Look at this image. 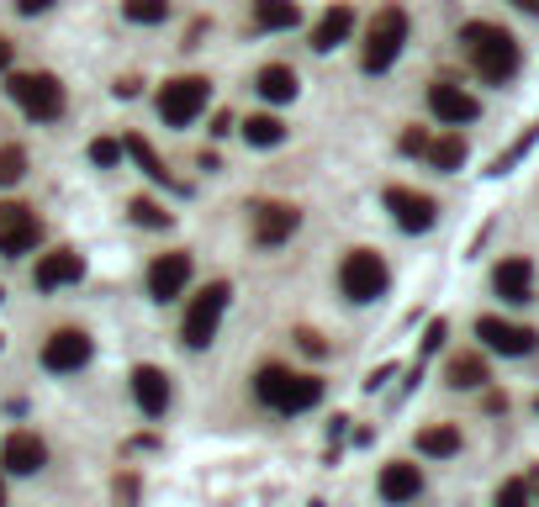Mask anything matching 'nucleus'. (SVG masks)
Instances as JSON below:
<instances>
[{"mask_svg": "<svg viewBox=\"0 0 539 507\" xmlns=\"http://www.w3.org/2000/svg\"><path fill=\"white\" fill-rule=\"evenodd\" d=\"M460 43H466V59L476 64V74L487 85H508L518 74V64H524L513 32L497 27V22H466V27H460Z\"/></svg>", "mask_w": 539, "mask_h": 507, "instance_id": "obj_1", "label": "nucleus"}, {"mask_svg": "<svg viewBox=\"0 0 539 507\" xmlns=\"http://www.w3.org/2000/svg\"><path fill=\"white\" fill-rule=\"evenodd\" d=\"M254 397L275 412H307V407L323 402V381L318 375H296L286 365H265L254 375Z\"/></svg>", "mask_w": 539, "mask_h": 507, "instance_id": "obj_2", "label": "nucleus"}, {"mask_svg": "<svg viewBox=\"0 0 539 507\" xmlns=\"http://www.w3.org/2000/svg\"><path fill=\"white\" fill-rule=\"evenodd\" d=\"M402 43H407V11L402 6L376 11V22H370V32H365V53H360L365 74H386V69H392Z\"/></svg>", "mask_w": 539, "mask_h": 507, "instance_id": "obj_3", "label": "nucleus"}, {"mask_svg": "<svg viewBox=\"0 0 539 507\" xmlns=\"http://www.w3.org/2000/svg\"><path fill=\"white\" fill-rule=\"evenodd\" d=\"M386 286H392V275H386V259L376 249H355L344 254L339 265V291L349 296V302H376V296H386Z\"/></svg>", "mask_w": 539, "mask_h": 507, "instance_id": "obj_4", "label": "nucleus"}, {"mask_svg": "<svg viewBox=\"0 0 539 507\" xmlns=\"http://www.w3.org/2000/svg\"><path fill=\"white\" fill-rule=\"evenodd\" d=\"M207 101H212V85L201 74H180V80H164L159 90V117L164 127H191L207 111Z\"/></svg>", "mask_w": 539, "mask_h": 507, "instance_id": "obj_5", "label": "nucleus"}, {"mask_svg": "<svg viewBox=\"0 0 539 507\" xmlns=\"http://www.w3.org/2000/svg\"><path fill=\"white\" fill-rule=\"evenodd\" d=\"M6 90L32 122H59L64 117V85L53 80V74H11Z\"/></svg>", "mask_w": 539, "mask_h": 507, "instance_id": "obj_6", "label": "nucleus"}, {"mask_svg": "<svg viewBox=\"0 0 539 507\" xmlns=\"http://www.w3.org/2000/svg\"><path fill=\"white\" fill-rule=\"evenodd\" d=\"M228 296H233L228 280H212V286L191 302V312H185V328H180V338L191 349H207L212 338H217V323H222V312H228Z\"/></svg>", "mask_w": 539, "mask_h": 507, "instance_id": "obj_7", "label": "nucleus"}, {"mask_svg": "<svg viewBox=\"0 0 539 507\" xmlns=\"http://www.w3.org/2000/svg\"><path fill=\"white\" fill-rule=\"evenodd\" d=\"M249 228H254V243L275 249V243H286L296 228H302V212H296L291 201H259L249 212Z\"/></svg>", "mask_w": 539, "mask_h": 507, "instance_id": "obj_8", "label": "nucleus"}, {"mask_svg": "<svg viewBox=\"0 0 539 507\" xmlns=\"http://www.w3.org/2000/svg\"><path fill=\"white\" fill-rule=\"evenodd\" d=\"M476 338H481L492 354H513V360H518V354H534V349H539V333L508 323V317H476Z\"/></svg>", "mask_w": 539, "mask_h": 507, "instance_id": "obj_9", "label": "nucleus"}, {"mask_svg": "<svg viewBox=\"0 0 539 507\" xmlns=\"http://www.w3.org/2000/svg\"><path fill=\"white\" fill-rule=\"evenodd\" d=\"M386 212L397 217V228H402V233H429V228H434V217H439V206H434V196H423V191L392 185V191H386Z\"/></svg>", "mask_w": 539, "mask_h": 507, "instance_id": "obj_10", "label": "nucleus"}, {"mask_svg": "<svg viewBox=\"0 0 539 507\" xmlns=\"http://www.w3.org/2000/svg\"><path fill=\"white\" fill-rule=\"evenodd\" d=\"M37 233H43V228H37V217L27 212L22 201H0V254L22 259L32 243H37Z\"/></svg>", "mask_w": 539, "mask_h": 507, "instance_id": "obj_11", "label": "nucleus"}, {"mask_svg": "<svg viewBox=\"0 0 539 507\" xmlns=\"http://www.w3.org/2000/svg\"><path fill=\"white\" fill-rule=\"evenodd\" d=\"M429 111L439 122H450V127H466L481 117V101L471 96V90H460L455 80H434L429 85Z\"/></svg>", "mask_w": 539, "mask_h": 507, "instance_id": "obj_12", "label": "nucleus"}, {"mask_svg": "<svg viewBox=\"0 0 539 507\" xmlns=\"http://www.w3.org/2000/svg\"><path fill=\"white\" fill-rule=\"evenodd\" d=\"M90 360V333H80V328H59L43 344V365L53 370V375H69V370H80Z\"/></svg>", "mask_w": 539, "mask_h": 507, "instance_id": "obj_13", "label": "nucleus"}, {"mask_svg": "<svg viewBox=\"0 0 539 507\" xmlns=\"http://www.w3.org/2000/svg\"><path fill=\"white\" fill-rule=\"evenodd\" d=\"M0 465H6L11 476H37L48 465V444L37 434H27V428H16V434L0 444Z\"/></svg>", "mask_w": 539, "mask_h": 507, "instance_id": "obj_14", "label": "nucleus"}, {"mask_svg": "<svg viewBox=\"0 0 539 507\" xmlns=\"http://www.w3.org/2000/svg\"><path fill=\"white\" fill-rule=\"evenodd\" d=\"M185 280H191V254H159L148 265V296L154 302H175L185 291Z\"/></svg>", "mask_w": 539, "mask_h": 507, "instance_id": "obj_15", "label": "nucleus"}, {"mask_svg": "<svg viewBox=\"0 0 539 507\" xmlns=\"http://www.w3.org/2000/svg\"><path fill=\"white\" fill-rule=\"evenodd\" d=\"M492 291L503 296L508 307H524L529 296H534V265H529V259H518V254L503 259V265L492 270Z\"/></svg>", "mask_w": 539, "mask_h": 507, "instance_id": "obj_16", "label": "nucleus"}, {"mask_svg": "<svg viewBox=\"0 0 539 507\" xmlns=\"http://www.w3.org/2000/svg\"><path fill=\"white\" fill-rule=\"evenodd\" d=\"M80 275H85V259L74 254V249H53V254H43V259H37V270H32L37 291H59V286H74Z\"/></svg>", "mask_w": 539, "mask_h": 507, "instance_id": "obj_17", "label": "nucleus"}, {"mask_svg": "<svg viewBox=\"0 0 539 507\" xmlns=\"http://www.w3.org/2000/svg\"><path fill=\"white\" fill-rule=\"evenodd\" d=\"M133 397L143 407V418H164V412H170V375L159 365H138L133 370Z\"/></svg>", "mask_w": 539, "mask_h": 507, "instance_id": "obj_18", "label": "nucleus"}, {"mask_svg": "<svg viewBox=\"0 0 539 507\" xmlns=\"http://www.w3.org/2000/svg\"><path fill=\"white\" fill-rule=\"evenodd\" d=\"M418 492H423V471H418V465L392 460V465L381 471V497H386V502H413Z\"/></svg>", "mask_w": 539, "mask_h": 507, "instance_id": "obj_19", "label": "nucleus"}, {"mask_svg": "<svg viewBox=\"0 0 539 507\" xmlns=\"http://www.w3.org/2000/svg\"><path fill=\"white\" fill-rule=\"evenodd\" d=\"M349 32H355V11H349V6H328L323 22L312 27V48H318V53H333Z\"/></svg>", "mask_w": 539, "mask_h": 507, "instance_id": "obj_20", "label": "nucleus"}, {"mask_svg": "<svg viewBox=\"0 0 539 507\" xmlns=\"http://www.w3.org/2000/svg\"><path fill=\"white\" fill-rule=\"evenodd\" d=\"M254 90H259L265 101H291L302 85H296V69H291V64H265V69L254 74Z\"/></svg>", "mask_w": 539, "mask_h": 507, "instance_id": "obj_21", "label": "nucleus"}, {"mask_svg": "<svg viewBox=\"0 0 539 507\" xmlns=\"http://www.w3.org/2000/svg\"><path fill=\"white\" fill-rule=\"evenodd\" d=\"M302 22V6L296 0H254V27L259 32H286Z\"/></svg>", "mask_w": 539, "mask_h": 507, "instance_id": "obj_22", "label": "nucleus"}, {"mask_svg": "<svg viewBox=\"0 0 539 507\" xmlns=\"http://www.w3.org/2000/svg\"><path fill=\"white\" fill-rule=\"evenodd\" d=\"M444 381L455 391H476V386H487L492 375H487V360H481V354H455L450 370H444Z\"/></svg>", "mask_w": 539, "mask_h": 507, "instance_id": "obj_23", "label": "nucleus"}, {"mask_svg": "<svg viewBox=\"0 0 539 507\" xmlns=\"http://www.w3.org/2000/svg\"><path fill=\"white\" fill-rule=\"evenodd\" d=\"M254 148H281L286 143V122L281 117H270V111H259V117H249L244 127H238Z\"/></svg>", "mask_w": 539, "mask_h": 507, "instance_id": "obj_24", "label": "nucleus"}, {"mask_svg": "<svg viewBox=\"0 0 539 507\" xmlns=\"http://www.w3.org/2000/svg\"><path fill=\"white\" fill-rule=\"evenodd\" d=\"M455 449H460V428H450V423L418 428V455H434V460H444V455H455Z\"/></svg>", "mask_w": 539, "mask_h": 507, "instance_id": "obj_25", "label": "nucleus"}, {"mask_svg": "<svg viewBox=\"0 0 539 507\" xmlns=\"http://www.w3.org/2000/svg\"><path fill=\"white\" fill-rule=\"evenodd\" d=\"M429 164L444 169V175H450V169H460V164H466V138H460V133L429 138Z\"/></svg>", "mask_w": 539, "mask_h": 507, "instance_id": "obj_26", "label": "nucleus"}, {"mask_svg": "<svg viewBox=\"0 0 539 507\" xmlns=\"http://www.w3.org/2000/svg\"><path fill=\"white\" fill-rule=\"evenodd\" d=\"M122 154H133V159H138V169H143L148 180H164V185H170V169H164V159L154 154V148H148V138L127 133V138H122Z\"/></svg>", "mask_w": 539, "mask_h": 507, "instance_id": "obj_27", "label": "nucleus"}, {"mask_svg": "<svg viewBox=\"0 0 539 507\" xmlns=\"http://www.w3.org/2000/svg\"><path fill=\"white\" fill-rule=\"evenodd\" d=\"M122 16L138 22V27H154V22L170 16V0H122Z\"/></svg>", "mask_w": 539, "mask_h": 507, "instance_id": "obj_28", "label": "nucleus"}, {"mask_svg": "<svg viewBox=\"0 0 539 507\" xmlns=\"http://www.w3.org/2000/svg\"><path fill=\"white\" fill-rule=\"evenodd\" d=\"M22 175H27V148L6 143V148H0V185H16Z\"/></svg>", "mask_w": 539, "mask_h": 507, "instance_id": "obj_29", "label": "nucleus"}, {"mask_svg": "<svg viewBox=\"0 0 539 507\" xmlns=\"http://www.w3.org/2000/svg\"><path fill=\"white\" fill-rule=\"evenodd\" d=\"M534 138H539V122H534V127H529V133H524V138H518L513 148H508V154H497V159H492V169H487V175H508V169H513L518 159H524V154H529V148H534Z\"/></svg>", "mask_w": 539, "mask_h": 507, "instance_id": "obj_30", "label": "nucleus"}, {"mask_svg": "<svg viewBox=\"0 0 539 507\" xmlns=\"http://www.w3.org/2000/svg\"><path fill=\"white\" fill-rule=\"evenodd\" d=\"M133 222H138V228H170V212H164L159 201L138 196V201H133Z\"/></svg>", "mask_w": 539, "mask_h": 507, "instance_id": "obj_31", "label": "nucleus"}, {"mask_svg": "<svg viewBox=\"0 0 539 507\" xmlns=\"http://www.w3.org/2000/svg\"><path fill=\"white\" fill-rule=\"evenodd\" d=\"M492 507H529V481H524V476L503 481V492H497V502H492Z\"/></svg>", "mask_w": 539, "mask_h": 507, "instance_id": "obj_32", "label": "nucleus"}, {"mask_svg": "<svg viewBox=\"0 0 539 507\" xmlns=\"http://www.w3.org/2000/svg\"><path fill=\"white\" fill-rule=\"evenodd\" d=\"M90 159H96L101 169L117 164V159H122V138H96V143H90Z\"/></svg>", "mask_w": 539, "mask_h": 507, "instance_id": "obj_33", "label": "nucleus"}, {"mask_svg": "<svg viewBox=\"0 0 539 507\" xmlns=\"http://www.w3.org/2000/svg\"><path fill=\"white\" fill-rule=\"evenodd\" d=\"M402 154H429V133H423V127H407V133H402Z\"/></svg>", "mask_w": 539, "mask_h": 507, "instance_id": "obj_34", "label": "nucleus"}, {"mask_svg": "<svg viewBox=\"0 0 539 507\" xmlns=\"http://www.w3.org/2000/svg\"><path fill=\"white\" fill-rule=\"evenodd\" d=\"M444 333H450V328H444V317H439V323H429V333H423V354H434L444 344Z\"/></svg>", "mask_w": 539, "mask_h": 507, "instance_id": "obj_35", "label": "nucleus"}, {"mask_svg": "<svg viewBox=\"0 0 539 507\" xmlns=\"http://www.w3.org/2000/svg\"><path fill=\"white\" fill-rule=\"evenodd\" d=\"M296 338H302V349L312 354V360H318V354L328 349V344H323V338H318V333H312V328H302V333H296Z\"/></svg>", "mask_w": 539, "mask_h": 507, "instance_id": "obj_36", "label": "nucleus"}, {"mask_svg": "<svg viewBox=\"0 0 539 507\" xmlns=\"http://www.w3.org/2000/svg\"><path fill=\"white\" fill-rule=\"evenodd\" d=\"M53 6V0H16V11H22V16H37V11H48Z\"/></svg>", "mask_w": 539, "mask_h": 507, "instance_id": "obj_37", "label": "nucleus"}, {"mask_svg": "<svg viewBox=\"0 0 539 507\" xmlns=\"http://www.w3.org/2000/svg\"><path fill=\"white\" fill-rule=\"evenodd\" d=\"M0 69H11V37H0Z\"/></svg>", "mask_w": 539, "mask_h": 507, "instance_id": "obj_38", "label": "nucleus"}, {"mask_svg": "<svg viewBox=\"0 0 539 507\" xmlns=\"http://www.w3.org/2000/svg\"><path fill=\"white\" fill-rule=\"evenodd\" d=\"M518 11H529V16H539V0H513Z\"/></svg>", "mask_w": 539, "mask_h": 507, "instance_id": "obj_39", "label": "nucleus"}, {"mask_svg": "<svg viewBox=\"0 0 539 507\" xmlns=\"http://www.w3.org/2000/svg\"><path fill=\"white\" fill-rule=\"evenodd\" d=\"M0 507H6V481H0Z\"/></svg>", "mask_w": 539, "mask_h": 507, "instance_id": "obj_40", "label": "nucleus"}, {"mask_svg": "<svg viewBox=\"0 0 539 507\" xmlns=\"http://www.w3.org/2000/svg\"><path fill=\"white\" fill-rule=\"evenodd\" d=\"M534 412H539V402H534Z\"/></svg>", "mask_w": 539, "mask_h": 507, "instance_id": "obj_41", "label": "nucleus"}]
</instances>
